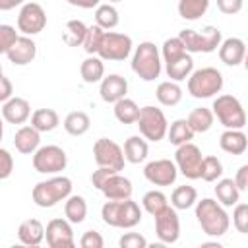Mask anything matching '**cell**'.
<instances>
[{
	"instance_id": "obj_19",
	"label": "cell",
	"mask_w": 248,
	"mask_h": 248,
	"mask_svg": "<svg viewBox=\"0 0 248 248\" xmlns=\"http://www.w3.org/2000/svg\"><path fill=\"white\" fill-rule=\"evenodd\" d=\"M99 93H101V99L105 103H116L118 99L126 97L128 93V81L124 76L120 74H108V76H103L101 79V87H99Z\"/></svg>"
},
{
	"instance_id": "obj_29",
	"label": "cell",
	"mask_w": 248,
	"mask_h": 248,
	"mask_svg": "<svg viewBox=\"0 0 248 248\" xmlns=\"http://www.w3.org/2000/svg\"><path fill=\"white\" fill-rule=\"evenodd\" d=\"M215 196L223 207H231L236 202H240V190L236 188L232 178H219L215 186Z\"/></svg>"
},
{
	"instance_id": "obj_8",
	"label": "cell",
	"mask_w": 248,
	"mask_h": 248,
	"mask_svg": "<svg viewBox=\"0 0 248 248\" xmlns=\"http://www.w3.org/2000/svg\"><path fill=\"white\" fill-rule=\"evenodd\" d=\"M136 124L140 128V134L149 141H161L167 136V128H169L165 112L151 105L140 108Z\"/></svg>"
},
{
	"instance_id": "obj_4",
	"label": "cell",
	"mask_w": 248,
	"mask_h": 248,
	"mask_svg": "<svg viewBox=\"0 0 248 248\" xmlns=\"http://www.w3.org/2000/svg\"><path fill=\"white\" fill-rule=\"evenodd\" d=\"M72 194V180L68 176H52L48 180H41L33 186L31 198L39 207H54L56 203L64 202Z\"/></svg>"
},
{
	"instance_id": "obj_2",
	"label": "cell",
	"mask_w": 248,
	"mask_h": 248,
	"mask_svg": "<svg viewBox=\"0 0 248 248\" xmlns=\"http://www.w3.org/2000/svg\"><path fill=\"white\" fill-rule=\"evenodd\" d=\"M101 217L108 227L114 229H134L141 221V209L132 200H107L101 207Z\"/></svg>"
},
{
	"instance_id": "obj_18",
	"label": "cell",
	"mask_w": 248,
	"mask_h": 248,
	"mask_svg": "<svg viewBox=\"0 0 248 248\" xmlns=\"http://www.w3.org/2000/svg\"><path fill=\"white\" fill-rule=\"evenodd\" d=\"M99 190L107 200H126V198H132V192H134L130 178L122 176L120 172L108 174Z\"/></svg>"
},
{
	"instance_id": "obj_6",
	"label": "cell",
	"mask_w": 248,
	"mask_h": 248,
	"mask_svg": "<svg viewBox=\"0 0 248 248\" xmlns=\"http://www.w3.org/2000/svg\"><path fill=\"white\" fill-rule=\"evenodd\" d=\"M178 39L182 41L186 52L194 54V52H213L219 48L223 37H221V29L215 25H205L202 31H194V29H182L178 33Z\"/></svg>"
},
{
	"instance_id": "obj_46",
	"label": "cell",
	"mask_w": 248,
	"mask_h": 248,
	"mask_svg": "<svg viewBox=\"0 0 248 248\" xmlns=\"http://www.w3.org/2000/svg\"><path fill=\"white\" fill-rule=\"evenodd\" d=\"M118 246L120 248H145L147 246V240L140 232H126V234L120 236Z\"/></svg>"
},
{
	"instance_id": "obj_32",
	"label": "cell",
	"mask_w": 248,
	"mask_h": 248,
	"mask_svg": "<svg viewBox=\"0 0 248 248\" xmlns=\"http://www.w3.org/2000/svg\"><path fill=\"white\" fill-rule=\"evenodd\" d=\"M60 124V116L54 108H37L31 114V126L39 132H52Z\"/></svg>"
},
{
	"instance_id": "obj_50",
	"label": "cell",
	"mask_w": 248,
	"mask_h": 248,
	"mask_svg": "<svg viewBox=\"0 0 248 248\" xmlns=\"http://www.w3.org/2000/svg\"><path fill=\"white\" fill-rule=\"evenodd\" d=\"M112 172H116V170L107 169V167H99V169H97V170H93V174H91V184L99 190V188H101V184L105 182V178H107L108 174H112Z\"/></svg>"
},
{
	"instance_id": "obj_57",
	"label": "cell",
	"mask_w": 248,
	"mask_h": 248,
	"mask_svg": "<svg viewBox=\"0 0 248 248\" xmlns=\"http://www.w3.org/2000/svg\"><path fill=\"white\" fill-rule=\"evenodd\" d=\"M0 76H2V64H0Z\"/></svg>"
},
{
	"instance_id": "obj_45",
	"label": "cell",
	"mask_w": 248,
	"mask_h": 248,
	"mask_svg": "<svg viewBox=\"0 0 248 248\" xmlns=\"http://www.w3.org/2000/svg\"><path fill=\"white\" fill-rule=\"evenodd\" d=\"M16 39H17L16 27L8 25V23H0V54H6Z\"/></svg>"
},
{
	"instance_id": "obj_37",
	"label": "cell",
	"mask_w": 248,
	"mask_h": 248,
	"mask_svg": "<svg viewBox=\"0 0 248 248\" xmlns=\"http://www.w3.org/2000/svg\"><path fill=\"white\" fill-rule=\"evenodd\" d=\"M209 8V0H178V16L188 21L200 19Z\"/></svg>"
},
{
	"instance_id": "obj_31",
	"label": "cell",
	"mask_w": 248,
	"mask_h": 248,
	"mask_svg": "<svg viewBox=\"0 0 248 248\" xmlns=\"http://www.w3.org/2000/svg\"><path fill=\"white\" fill-rule=\"evenodd\" d=\"M192 70H194V60H192L190 52H186V54H182L180 58H176V60H172V62H169V64H165V72H167V76H169L172 81H182V79H186V78L192 74Z\"/></svg>"
},
{
	"instance_id": "obj_34",
	"label": "cell",
	"mask_w": 248,
	"mask_h": 248,
	"mask_svg": "<svg viewBox=\"0 0 248 248\" xmlns=\"http://www.w3.org/2000/svg\"><path fill=\"white\" fill-rule=\"evenodd\" d=\"M91 126V118L87 112L83 110H74L70 112L66 118H64V130L70 134V136H83Z\"/></svg>"
},
{
	"instance_id": "obj_11",
	"label": "cell",
	"mask_w": 248,
	"mask_h": 248,
	"mask_svg": "<svg viewBox=\"0 0 248 248\" xmlns=\"http://www.w3.org/2000/svg\"><path fill=\"white\" fill-rule=\"evenodd\" d=\"M202 149L192 143V141H186L182 145L176 147V153H174V165L178 169V172H182L186 178L190 180H198L200 178V172H202Z\"/></svg>"
},
{
	"instance_id": "obj_3",
	"label": "cell",
	"mask_w": 248,
	"mask_h": 248,
	"mask_svg": "<svg viewBox=\"0 0 248 248\" xmlns=\"http://www.w3.org/2000/svg\"><path fill=\"white\" fill-rule=\"evenodd\" d=\"M161 68H163V60H161V52L155 46V43L151 41L140 43L132 56L134 74L143 81H155L161 76Z\"/></svg>"
},
{
	"instance_id": "obj_25",
	"label": "cell",
	"mask_w": 248,
	"mask_h": 248,
	"mask_svg": "<svg viewBox=\"0 0 248 248\" xmlns=\"http://www.w3.org/2000/svg\"><path fill=\"white\" fill-rule=\"evenodd\" d=\"M122 153H124V159L132 165H140L147 159V153H149V145H147V140L145 138H140V136H130L126 141H124V147H122Z\"/></svg>"
},
{
	"instance_id": "obj_55",
	"label": "cell",
	"mask_w": 248,
	"mask_h": 248,
	"mask_svg": "<svg viewBox=\"0 0 248 248\" xmlns=\"http://www.w3.org/2000/svg\"><path fill=\"white\" fill-rule=\"evenodd\" d=\"M2 136H4V124H2V118H0V141H2Z\"/></svg>"
},
{
	"instance_id": "obj_16",
	"label": "cell",
	"mask_w": 248,
	"mask_h": 248,
	"mask_svg": "<svg viewBox=\"0 0 248 248\" xmlns=\"http://www.w3.org/2000/svg\"><path fill=\"white\" fill-rule=\"evenodd\" d=\"M45 238L50 248H74L76 238L68 219H50L45 229Z\"/></svg>"
},
{
	"instance_id": "obj_33",
	"label": "cell",
	"mask_w": 248,
	"mask_h": 248,
	"mask_svg": "<svg viewBox=\"0 0 248 248\" xmlns=\"http://www.w3.org/2000/svg\"><path fill=\"white\" fill-rule=\"evenodd\" d=\"M114 105V118L122 124H136L138 120V114H140V107L136 105L134 99H128V97H122L118 99Z\"/></svg>"
},
{
	"instance_id": "obj_14",
	"label": "cell",
	"mask_w": 248,
	"mask_h": 248,
	"mask_svg": "<svg viewBox=\"0 0 248 248\" xmlns=\"http://www.w3.org/2000/svg\"><path fill=\"white\" fill-rule=\"evenodd\" d=\"M155 219V234L163 244H174L180 236V219L174 207L167 205L163 211L153 215Z\"/></svg>"
},
{
	"instance_id": "obj_54",
	"label": "cell",
	"mask_w": 248,
	"mask_h": 248,
	"mask_svg": "<svg viewBox=\"0 0 248 248\" xmlns=\"http://www.w3.org/2000/svg\"><path fill=\"white\" fill-rule=\"evenodd\" d=\"M21 4H23V0H0V12H10Z\"/></svg>"
},
{
	"instance_id": "obj_27",
	"label": "cell",
	"mask_w": 248,
	"mask_h": 248,
	"mask_svg": "<svg viewBox=\"0 0 248 248\" xmlns=\"http://www.w3.org/2000/svg\"><path fill=\"white\" fill-rule=\"evenodd\" d=\"M64 215L66 219L72 223V225H79L85 221L87 217V202L83 196H68L66 198V203H64Z\"/></svg>"
},
{
	"instance_id": "obj_44",
	"label": "cell",
	"mask_w": 248,
	"mask_h": 248,
	"mask_svg": "<svg viewBox=\"0 0 248 248\" xmlns=\"http://www.w3.org/2000/svg\"><path fill=\"white\" fill-rule=\"evenodd\" d=\"M232 225L238 232L246 234L248 232V203L236 202L232 209Z\"/></svg>"
},
{
	"instance_id": "obj_12",
	"label": "cell",
	"mask_w": 248,
	"mask_h": 248,
	"mask_svg": "<svg viewBox=\"0 0 248 248\" xmlns=\"http://www.w3.org/2000/svg\"><path fill=\"white\" fill-rule=\"evenodd\" d=\"M93 159H95L97 167H107L116 172H120L126 163L122 147L108 138H99L93 143Z\"/></svg>"
},
{
	"instance_id": "obj_56",
	"label": "cell",
	"mask_w": 248,
	"mask_h": 248,
	"mask_svg": "<svg viewBox=\"0 0 248 248\" xmlns=\"http://www.w3.org/2000/svg\"><path fill=\"white\" fill-rule=\"evenodd\" d=\"M108 2H110V4H114V2H122V0H108Z\"/></svg>"
},
{
	"instance_id": "obj_47",
	"label": "cell",
	"mask_w": 248,
	"mask_h": 248,
	"mask_svg": "<svg viewBox=\"0 0 248 248\" xmlns=\"http://www.w3.org/2000/svg\"><path fill=\"white\" fill-rule=\"evenodd\" d=\"M14 172V157L8 149L0 147V180L10 178Z\"/></svg>"
},
{
	"instance_id": "obj_24",
	"label": "cell",
	"mask_w": 248,
	"mask_h": 248,
	"mask_svg": "<svg viewBox=\"0 0 248 248\" xmlns=\"http://www.w3.org/2000/svg\"><path fill=\"white\" fill-rule=\"evenodd\" d=\"M219 147L231 155H242L248 149V138L242 130H225L219 138Z\"/></svg>"
},
{
	"instance_id": "obj_36",
	"label": "cell",
	"mask_w": 248,
	"mask_h": 248,
	"mask_svg": "<svg viewBox=\"0 0 248 248\" xmlns=\"http://www.w3.org/2000/svg\"><path fill=\"white\" fill-rule=\"evenodd\" d=\"M198 202V192L194 186H176L170 194V203L174 209H190Z\"/></svg>"
},
{
	"instance_id": "obj_1",
	"label": "cell",
	"mask_w": 248,
	"mask_h": 248,
	"mask_svg": "<svg viewBox=\"0 0 248 248\" xmlns=\"http://www.w3.org/2000/svg\"><path fill=\"white\" fill-rule=\"evenodd\" d=\"M194 205H196V219L207 236H223L229 231L231 217L219 202L211 198H203Z\"/></svg>"
},
{
	"instance_id": "obj_35",
	"label": "cell",
	"mask_w": 248,
	"mask_h": 248,
	"mask_svg": "<svg viewBox=\"0 0 248 248\" xmlns=\"http://www.w3.org/2000/svg\"><path fill=\"white\" fill-rule=\"evenodd\" d=\"M167 138H169V141L172 143V145H182V143H186V141H192L194 140V132H192V128L188 126V122H186V118H178V120H174L169 128H167Z\"/></svg>"
},
{
	"instance_id": "obj_23",
	"label": "cell",
	"mask_w": 248,
	"mask_h": 248,
	"mask_svg": "<svg viewBox=\"0 0 248 248\" xmlns=\"http://www.w3.org/2000/svg\"><path fill=\"white\" fill-rule=\"evenodd\" d=\"M17 238L25 246H39L45 240V227L39 219H25L17 227Z\"/></svg>"
},
{
	"instance_id": "obj_51",
	"label": "cell",
	"mask_w": 248,
	"mask_h": 248,
	"mask_svg": "<svg viewBox=\"0 0 248 248\" xmlns=\"http://www.w3.org/2000/svg\"><path fill=\"white\" fill-rule=\"evenodd\" d=\"M234 184H236V188L240 190V192H244L246 188H248V165H242L238 170H236V174H234Z\"/></svg>"
},
{
	"instance_id": "obj_17",
	"label": "cell",
	"mask_w": 248,
	"mask_h": 248,
	"mask_svg": "<svg viewBox=\"0 0 248 248\" xmlns=\"http://www.w3.org/2000/svg\"><path fill=\"white\" fill-rule=\"evenodd\" d=\"M6 56H8V60L14 66H27L37 56V45H35V41L31 37L17 35V39L14 41V45L8 48Z\"/></svg>"
},
{
	"instance_id": "obj_43",
	"label": "cell",
	"mask_w": 248,
	"mask_h": 248,
	"mask_svg": "<svg viewBox=\"0 0 248 248\" xmlns=\"http://www.w3.org/2000/svg\"><path fill=\"white\" fill-rule=\"evenodd\" d=\"M105 35V29H101L97 23L95 25H87V31H85V39L81 43L83 50L87 54H97L99 50V45H101V39Z\"/></svg>"
},
{
	"instance_id": "obj_15",
	"label": "cell",
	"mask_w": 248,
	"mask_h": 248,
	"mask_svg": "<svg viewBox=\"0 0 248 248\" xmlns=\"http://www.w3.org/2000/svg\"><path fill=\"white\" fill-rule=\"evenodd\" d=\"M143 176L153 186H170V184H174V180L178 176V169H176L174 161H170V159H155L145 165Z\"/></svg>"
},
{
	"instance_id": "obj_42",
	"label": "cell",
	"mask_w": 248,
	"mask_h": 248,
	"mask_svg": "<svg viewBox=\"0 0 248 248\" xmlns=\"http://www.w3.org/2000/svg\"><path fill=\"white\" fill-rule=\"evenodd\" d=\"M182 54H186V48H184L182 41L178 39V35L167 39V41L163 43V46H161V58H163L165 64H169V62H172V60L180 58Z\"/></svg>"
},
{
	"instance_id": "obj_10",
	"label": "cell",
	"mask_w": 248,
	"mask_h": 248,
	"mask_svg": "<svg viewBox=\"0 0 248 248\" xmlns=\"http://www.w3.org/2000/svg\"><path fill=\"white\" fill-rule=\"evenodd\" d=\"M68 165V155L58 145H39L33 153V169L41 174H58Z\"/></svg>"
},
{
	"instance_id": "obj_21",
	"label": "cell",
	"mask_w": 248,
	"mask_h": 248,
	"mask_svg": "<svg viewBox=\"0 0 248 248\" xmlns=\"http://www.w3.org/2000/svg\"><path fill=\"white\" fill-rule=\"evenodd\" d=\"M246 56V45L242 39L238 37H229L225 41H221L219 45V58L223 64L227 66H238L244 62Z\"/></svg>"
},
{
	"instance_id": "obj_48",
	"label": "cell",
	"mask_w": 248,
	"mask_h": 248,
	"mask_svg": "<svg viewBox=\"0 0 248 248\" xmlns=\"http://www.w3.org/2000/svg\"><path fill=\"white\" fill-rule=\"evenodd\" d=\"M79 246L81 248H103L105 246V240L101 236V232L97 231H85L79 238Z\"/></svg>"
},
{
	"instance_id": "obj_39",
	"label": "cell",
	"mask_w": 248,
	"mask_h": 248,
	"mask_svg": "<svg viewBox=\"0 0 248 248\" xmlns=\"http://www.w3.org/2000/svg\"><path fill=\"white\" fill-rule=\"evenodd\" d=\"M223 176V163L215 155H207L202 159V172L200 178L205 182H215Z\"/></svg>"
},
{
	"instance_id": "obj_5",
	"label": "cell",
	"mask_w": 248,
	"mask_h": 248,
	"mask_svg": "<svg viewBox=\"0 0 248 248\" xmlns=\"http://www.w3.org/2000/svg\"><path fill=\"white\" fill-rule=\"evenodd\" d=\"M223 74L217 68L205 66L200 70H192L188 76V93L194 99H209L223 89Z\"/></svg>"
},
{
	"instance_id": "obj_9",
	"label": "cell",
	"mask_w": 248,
	"mask_h": 248,
	"mask_svg": "<svg viewBox=\"0 0 248 248\" xmlns=\"http://www.w3.org/2000/svg\"><path fill=\"white\" fill-rule=\"evenodd\" d=\"M132 46H134V43H132L130 35L116 33V31H105L101 45H99V50H97V56L101 60L120 62V60H126L130 56Z\"/></svg>"
},
{
	"instance_id": "obj_30",
	"label": "cell",
	"mask_w": 248,
	"mask_h": 248,
	"mask_svg": "<svg viewBox=\"0 0 248 248\" xmlns=\"http://www.w3.org/2000/svg\"><path fill=\"white\" fill-rule=\"evenodd\" d=\"M213 120H215V116H213L211 108H205V107L194 108V110L188 114V118H186L188 126L192 128L194 134H205L207 130H211Z\"/></svg>"
},
{
	"instance_id": "obj_20",
	"label": "cell",
	"mask_w": 248,
	"mask_h": 248,
	"mask_svg": "<svg viewBox=\"0 0 248 248\" xmlns=\"http://www.w3.org/2000/svg\"><path fill=\"white\" fill-rule=\"evenodd\" d=\"M31 116V105L23 97H10L2 107V118L10 124H25Z\"/></svg>"
},
{
	"instance_id": "obj_41",
	"label": "cell",
	"mask_w": 248,
	"mask_h": 248,
	"mask_svg": "<svg viewBox=\"0 0 248 248\" xmlns=\"http://www.w3.org/2000/svg\"><path fill=\"white\" fill-rule=\"evenodd\" d=\"M85 31H87V25L79 19H70L66 23V33H64V41L70 45V46H81L83 39H85Z\"/></svg>"
},
{
	"instance_id": "obj_52",
	"label": "cell",
	"mask_w": 248,
	"mask_h": 248,
	"mask_svg": "<svg viewBox=\"0 0 248 248\" xmlns=\"http://www.w3.org/2000/svg\"><path fill=\"white\" fill-rule=\"evenodd\" d=\"M14 95V85L8 78L0 76V103H6L10 97Z\"/></svg>"
},
{
	"instance_id": "obj_7",
	"label": "cell",
	"mask_w": 248,
	"mask_h": 248,
	"mask_svg": "<svg viewBox=\"0 0 248 248\" xmlns=\"http://www.w3.org/2000/svg\"><path fill=\"white\" fill-rule=\"evenodd\" d=\"M213 116L227 128V130H242L246 126V112L238 97L234 95H217L213 101Z\"/></svg>"
},
{
	"instance_id": "obj_40",
	"label": "cell",
	"mask_w": 248,
	"mask_h": 248,
	"mask_svg": "<svg viewBox=\"0 0 248 248\" xmlns=\"http://www.w3.org/2000/svg\"><path fill=\"white\" fill-rule=\"evenodd\" d=\"M141 205H143V209H145L149 215H157L159 211H163V209L169 205V202H167V196H165L161 190H149V192L143 194Z\"/></svg>"
},
{
	"instance_id": "obj_13",
	"label": "cell",
	"mask_w": 248,
	"mask_h": 248,
	"mask_svg": "<svg viewBox=\"0 0 248 248\" xmlns=\"http://www.w3.org/2000/svg\"><path fill=\"white\" fill-rule=\"evenodd\" d=\"M45 27H46V14H45L43 6L37 2L23 4L17 14V31L31 37V35L41 33Z\"/></svg>"
},
{
	"instance_id": "obj_49",
	"label": "cell",
	"mask_w": 248,
	"mask_h": 248,
	"mask_svg": "<svg viewBox=\"0 0 248 248\" xmlns=\"http://www.w3.org/2000/svg\"><path fill=\"white\" fill-rule=\"evenodd\" d=\"M242 6H244V0H217V8L227 16L238 14L242 10Z\"/></svg>"
},
{
	"instance_id": "obj_28",
	"label": "cell",
	"mask_w": 248,
	"mask_h": 248,
	"mask_svg": "<svg viewBox=\"0 0 248 248\" xmlns=\"http://www.w3.org/2000/svg\"><path fill=\"white\" fill-rule=\"evenodd\" d=\"M105 60H101L97 54H89L81 66H79V74H81V79L85 83H97L103 79L105 76Z\"/></svg>"
},
{
	"instance_id": "obj_26",
	"label": "cell",
	"mask_w": 248,
	"mask_h": 248,
	"mask_svg": "<svg viewBox=\"0 0 248 248\" xmlns=\"http://www.w3.org/2000/svg\"><path fill=\"white\" fill-rule=\"evenodd\" d=\"M155 97L163 107H174L182 101V87L178 85V81H161L155 89Z\"/></svg>"
},
{
	"instance_id": "obj_22",
	"label": "cell",
	"mask_w": 248,
	"mask_h": 248,
	"mask_svg": "<svg viewBox=\"0 0 248 248\" xmlns=\"http://www.w3.org/2000/svg\"><path fill=\"white\" fill-rule=\"evenodd\" d=\"M14 145L23 155H33L41 145V132L33 126H21L14 136Z\"/></svg>"
},
{
	"instance_id": "obj_38",
	"label": "cell",
	"mask_w": 248,
	"mask_h": 248,
	"mask_svg": "<svg viewBox=\"0 0 248 248\" xmlns=\"http://www.w3.org/2000/svg\"><path fill=\"white\" fill-rule=\"evenodd\" d=\"M120 17H118V10L112 4H99L95 10V23L101 29H114L118 25Z\"/></svg>"
},
{
	"instance_id": "obj_53",
	"label": "cell",
	"mask_w": 248,
	"mask_h": 248,
	"mask_svg": "<svg viewBox=\"0 0 248 248\" xmlns=\"http://www.w3.org/2000/svg\"><path fill=\"white\" fill-rule=\"evenodd\" d=\"M66 2L76 6V8H83V10H91V8H97L101 4V0H66Z\"/></svg>"
}]
</instances>
